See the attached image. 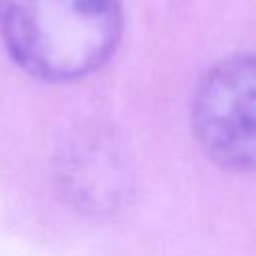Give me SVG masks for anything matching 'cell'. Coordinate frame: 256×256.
<instances>
[{
    "label": "cell",
    "instance_id": "3",
    "mask_svg": "<svg viewBox=\"0 0 256 256\" xmlns=\"http://www.w3.org/2000/svg\"><path fill=\"white\" fill-rule=\"evenodd\" d=\"M2 10H4V6H2V0H0V14H2Z\"/></svg>",
    "mask_w": 256,
    "mask_h": 256
},
{
    "label": "cell",
    "instance_id": "2",
    "mask_svg": "<svg viewBox=\"0 0 256 256\" xmlns=\"http://www.w3.org/2000/svg\"><path fill=\"white\" fill-rule=\"evenodd\" d=\"M254 56L234 54L206 72L192 100V128L206 156L220 168L250 172L256 158Z\"/></svg>",
    "mask_w": 256,
    "mask_h": 256
},
{
    "label": "cell",
    "instance_id": "1",
    "mask_svg": "<svg viewBox=\"0 0 256 256\" xmlns=\"http://www.w3.org/2000/svg\"><path fill=\"white\" fill-rule=\"evenodd\" d=\"M10 58L44 82H72L102 68L122 36L120 0H8L2 10Z\"/></svg>",
    "mask_w": 256,
    "mask_h": 256
}]
</instances>
